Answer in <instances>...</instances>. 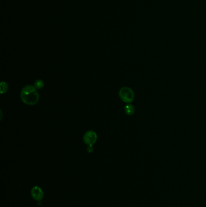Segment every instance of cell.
<instances>
[{"mask_svg": "<svg viewBox=\"0 0 206 207\" xmlns=\"http://www.w3.org/2000/svg\"><path fill=\"white\" fill-rule=\"evenodd\" d=\"M9 88V85L8 84L4 82V81H2L1 83V94H4V93H6Z\"/></svg>", "mask_w": 206, "mask_h": 207, "instance_id": "8992f818", "label": "cell"}, {"mask_svg": "<svg viewBox=\"0 0 206 207\" xmlns=\"http://www.w3.org/2000/svg\"><path fill=\"white\" fill-rule=\"evenodd\" d=\"M34 86L35 87V88H37V90L41 89L44 86V82L42 79H37L35 81V83L34 84Z\"/></svg>", "mask_w": 206, "mask_h": 207, "instance_id": "52a82bcc", "label": "cell"}, {"mask_svg": "<svg viewBox=\"0 0 206 207\" xmlns=\"http://www.w3.org/2000/svg\"><path fill=\"white\" fill-rule=\"evenodd\" d=\"M30 194L32 197L37 202L38 205L41 204L42 200L44 198V191L41 187L38 186L33 187L31 190Z\"/></svg>", "mask_w": 206, "mask_h": 207, "instance_id": "277c9868", "label": "cell"}, {"mask_svg": "<svg viewBox=\"0 0 206 207\" xmlns=\"http://www.w3.org/2000/svg\"><path fill=\"white\" fill-rule=\"evenodd\" d=\"M119 96L121 101L127 104H131L134 98L133 90L128 87H123L119 92Z\"/></svg>", "mask_w": 206, "mask_h": 207, "instance_id": "7a4b0ae2", "label": "cell"}, {"mask_svg": "<svg viewBox=\"0 0 206 207\" xmlns=\"http://www.w3.org/2000/svg\"><path fill=\"white\" fill-rule=\"evenodd\" d=\"M124 110L127 115H132L135 112V107L133 104H128L125 106Z\"/></svg>", "mask_w": 206, "mask_h": 207, "instance_id": "5b68a950", "label": "cell"}, {"mask_svg": "<svg viewBox=\"0 0 206 207\" xmlns=\"http://www.w3.org/2000/svg\"><path fill=\"white\" fill-rule=\"evenodd\" d=\"M21 99L23 103L28 106L36 105L39 99V95L34 85L24 86L21 92Z\"/></svg>", "mask_w": 206, "mask_h": 207, "instance_id": "6da1fadb", "label": "cell"}, {"mask_svg": "<svg viewBox=\"0 0 206 207\" xmlns=\"http://www.w3.org/2000/svg\"><path fill=\"white\" fill-rule=\"evenodd\" d=\"M94 151V148L93 146H89L87 148V151L88 153H93Z\"/></svg>", "mask_w": 206, "mask_h": 207, "instance_id": "ba28073f", "label": "cell"}, {"mask_svg": "<svg viewBox=\"0 0 206 207\" xmlns=\"http://www.w3.org/2000/svg\"><path fill=\"white\" fill-rule=\"evenodd\" d=\"M83 139L86 145L93 146L97 141V133L93 130H88L84 135Z\"/></svg>", "mask_w": 206, "mask_h": 207, "instance_id": "3957f363", "label": "cell"}]
</instances>
